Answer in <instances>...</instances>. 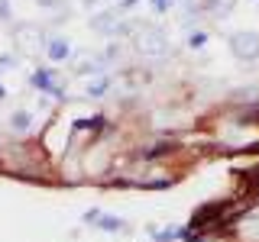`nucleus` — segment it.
I'll return each mask as SVG.
<instances>
[{"mask_svg":"<svg viewBox=\"0 0 259 242\" xmlns=\"http://www.w3.org/2000/svg\"><path fill=\"white\" fill-rule=\"evenodd\" d=\"M136 52L146 55V58H162V55H168V39L162 36L159 29L143 26L136 32Z\"/></svg>","mask_w":259,"mask_h":242,"instance_id":"f257e3e1","label":"nucleus"},{"mask_svg":"<svg viewBox=\"0 0 259 242\" xmlns=\"http://www.w3.org/2000/svg\"><path fill=\"white\" fill-rule=\"evenodd\" d=\"M13 42L20 45V52L32 55V52H39V48L46 45V36H42V29L32 26V23H20V26L13 29Z\"/></svg>","mask_w":259,"mask_h":242,"instance_id":"f03ea898","label":"nucleus"},{"mask_svg":"<svg viewBox=\"0 0 259 242\" xmlns=\"http://www.w3.org/2000/svg\"><path fill=\"white\" fill-rule=\"evenodd\" d=\"M230 48H233V55L243 62H253L259 58V32H233L230 36Z\"/></svg>","mask_w":259,"mask_h":242,"instance_id":"7ed1b4c3","label":"nucleus"},{"mask_svg":"<svg viewBox=\"0 0 259 242\" xmlns=\"http://www.w3.org/2000/svg\"><path fill=\"white\" fill-rule=\"evenodd\" d=\"M88 220H91V223H101L97 229H104V232H120V229H123V220H120V216H107V213H97V210L88 213Z\"/></svg>","mask_w":259,"mask_h":242,"instance_id":"20e7f679","label":"nucleus"},{"mask_svg":"<svg viewBox=\"0 0 259 242\" xmlns=\"http://www.w3.org/2000/svg\"><path fill=\"white\" fill-rule=\"evenodd\" d=\"M172 152H175L172 142H159V145H152V149H146L143 158H159V155H172Z\"/></svg>","mask_w":259,"mask_h":242,"instance_id":"39448f33","label":"nucleus"},{"mask_svg":"<svg viewBox=\"0 0 259 242\" xmlns=\"http://www.w3.org/2000/svg\"><path fill=\"white\" fill-rule=\"evenodd\" d=\"M29 123H32V116H29V113H13V129H20V133H23V129H29Z\"/></svg>","mask_w":259,"mask_h":242,"instance_id":"423d86ee","label":"nucleus"},{"mask_svg":"<svg viewBox=\"0 0 259 242\" xmlns=\"http://www.w3.org/2000/svg\"><path fill=\"white\" fill-rule=\"evenodd\" d=\"M49 55H52V58H65V55H68V42H62V39L52 42L49 45Z\"/></svg>","mask_w":259,"mask_h":242,"instance_id":"0eeeda50","label":"nucleus"},{"mask_svg":"<svg viewBox=\"0 0 259 242\" xmlns=\"http://www.w3.org/2000/svg\"><path fill=\"white\" fill-rule=\"evenodd\" d=\"M207 7H210L214 13H227V10L233 7V0H207Z\"/></svg>","mask_w":259,"mask_h":242,"instance_id":"6e6552de","label":"nucleus"},{"mask_svg":"<svg viewBox=\"0 0 259 242\" xmlns=\"http://www.w3.org/2000/svg\"><path fill=\"white\" fill-rule=\"evenodd\" d=\"M152 7H156V10H165V7H168V0H152Z\"/></svg>","mask_w":259,"mask_h":242,"instance_id":"1a4fd4ad","label":"nucleus"}]
</instances>
